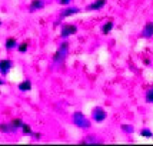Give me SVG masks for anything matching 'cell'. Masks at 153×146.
<instances>
[{"label": "cell", "mask_w": 153, "mask_h": 146, "mask_svg": "<svg viewBox=\"0 0 153 146\" xmlns=\"http://www.w3.org/2000/svg\"><path fill=\"white\" fill-rule=\"evenodd\" d=\"M73 123L76 126L82 127V129H87L90 126V122L83 113H74L73 115Z\"/></svg>", "instance_id": "6da1fadb"}, {"label": "cell", "mask_w": 153, "mask_h": 146, "mask_svg": "<svg viewBox=\"0 0 153 146\" xmlns=\"http://www.w3.org/2000/svg\"><path fill=\"white\" fill-rule=\"evenodd\" d=\"M67 50H69V43L65 42V43H62L59 47V50L56 52V54L53 56V62L54 63H59V62H63L65 57H66L67 54Z\"/></svg>", "instance_id": "7a4b0ae2"}, {"label": "cell", "mask_w": 153, "mask_h": 146, "mask_svg": "<svg viewBox=\"0 0 153 146\" xmlns=\"http://www.w3.org/2000/svg\"><path fill=\"white\" fill-rule=\"evenodd\" d=\"M13 67V62L9 59H1L0 60V73L3 76H6L7 73L10 72V69Z\"/></svg>", "instance_id": "3957f363"}, {"label": "cell", "mask_w": 153, "mask_h": 146, "mask_svg": "<svg viewBox=\"0 0 153 146\" xmlns=\"http://www.w3.org/2000/svg\"><path fill=\"white\" fill-rule=\"evenodd\" d=\"M106 110H105V109H103V107H94L93 109V119L96 120V122H103V120L106 119Z\"/></svg>", "instance_id": "277c9868"}, {"label": "cell", "mask_w": 153, "mask_h": 146, "mask_svg": "<svg viewBox=\"0 0 153 146\" xmlns=\"http://www.w3.org/2000/svg\"><path fill=\"white\" fill-rule=\"evenodd\" d=\"M76 30H77V27L74 26V25H66V26L62 27L60 36H62V37H69V36H72V34L76 33Z\"/></svg>", "instance_id": "5b68a950"}, {"label": "cell", "mask_w": 153, "mask_h": 146, "mask_svg": "<svg viewBox=\"0 0 153 146\" xmlns=\"http://www.w3.org/2000/svg\"><path fill=\"white\" fill-rule=\"evenodd\" d=\"M142 36H143V37H146V39H149V37H152L153 36V23L152 22H150V23H147L146 26L143 27Z\"/></svg>", "instance_id": "8992f818"}, {"label": "cell", "mask_w": 153, "mask_h": 146, "mask_svg": "<svg viewBox=\"0 0 153 146\" xmlns=\"http://www.w3.org/2000/svg\"><path fill=\"white\" fill-rule=\"evenodd\" d=\"M105 4H106V0H96L94 3L87 6V10H99V9H102Z\"/></svg>", "instance_id": "52a82bcc"}, {"label": "cell", "mask_w": 153, "mask_h": 146, "mask_svg": "<svg viewBox=\"0 0 153 146\" xmlns=\"http://www.w3.org/2000/svg\"><path fill=\"white\" fill-rule=\"evenodd\" d=\"M45 7V1L43 0H33L32 3H30V10L34 12V10H40V9H43Z\"/></svg>", "instance_id": "ba28073f"}, {"label": "cell", "mask_w": 153, "mask_h": 146, "mask_svg": "<svg viewBox=\"0 0 153 146\" xmlns=\"http://www.w3.org/2000/svg\"><path fill=\"white\" fill-rule=\"evenodd\" d=\"M17 87H19V90H22V92H29L32 89V82L30 80H25V82L19 83Z\"/></svg>", "instance_id": "9c48e42d"}, {"label": "cell", "mask_w": 153, "mask_h": 146, "mask_svg": "<svg viewBox=\"0 0 153 146\" xmlns=\"http://www.w3.org/2000/svg\"><path fill=\"white\" fill-rule=\"evenodd\" d=\"M16 46H17V42H16V39H14V37H9V39L6 40V43H4V47H6L7 50L14 49Z\"/></svg>", "instance_id": "30bf717a"}, {"label": "cell", "mask_w": 153, "mask_h": 146, "mask_svg": "<svg viewBox=\"0 0 153 146\" xmlns=\"http://www.w3.org/2000/svg\"><path fill=\"white\" fill-rule=\"evenodd\" d=\"M79 12V9H65L62 12V17H66V16H72V14H76Z\"/></svg>", "instance_id": "8fae6325"}, {"label": "cell", "mask_w": 153, "mask_h": 146, "mask_svg": "<svg viewBox=\"0 0 153 146\" xmlns=\"http://www.w3.org/2000/svg\"><path fill=\"white\" fill-rule=\"evenodd\" d=\"M0 130H1V132H14V130H16V127L13 126V125H12V123H10V125H0Z\"/></svg>", "instance_id": "7c38bea8"}, {"label": "cell", "mask_w": 153, "mask_h": 146, "mask_svg": "<svg viewBox=\"0 0 153 146\" xmlns=\"http://www.w3.org/2000/svg\"><path fill=\"white\" fill-rule=\"evenodd\" d=\"M113 29V22H107V23H105V26H103V33L107 34V33H110V30Z\"/></svg>", "instance_id": "4fadbf2b"}, {"label": "cell", "mask_w": 153, "mask_h": 146, "mask_svg": "<svg viewBox=\"0 0 153 146\" xmlns=\"http://www.w3.org/2000/svg\"><path fill=\"white\" fill-rule=\"evenodd\" d=\"M20 129H22V132L25 133V135H33V132H32V127L29 126V125H26V123H23Z\"/></svg>", "instance_id": "5bb4252c"}, {"label": "cell", "mask_w": 153, "mask_h": 146, "mask_svg": "<svg viewBox=\"0 0 153 146\" xmlns=\"http://www.w3.org/2000/svg\"><path fill=\"white\" fill-rule=\"evenodd\" d=\"M27 47H29L27 42H23L22 45H19V46H17V49H19L20 53H26V52H27Z\"/></svg>", "instance_id": "9a60e30c"}, {"label": "cell", "mask_w": 153, "mask_h": 146, "mask_svg": "<svg viewBox=\"0 0 153 146\" xmlns=\"http://www.w3.org/2000/svg\"><path fill=\"white\" fill-rule=\"evenodd\" d=\"M10 123H12L16 129H19V127H22V125H23V120H22V119H13Z\"/></svg>", "instance_id": "2e32d148"}, {"label": "cell", "mask_w": 153, "mask_h": 146, "mask_svg": "<svg viewBox=\"0 0 153 146\" xmlns=\"http://www.w3.org/2000/svg\"><path fill=\"white\" fill-rule=\"evenodd\" d=\"M99 142L100 140L93 138V136H89V138H86V139L83 140V143H99Z\"/></svg>", "instance_id": "e0dca14e"}, {"label": "cell", "mask_w": 153, "mask_h": 146, "mask_svg": "<svg viewBox=\"0 0 153 146\" xmlns=\"http://www.w3.org/2000/svg\"><path fill=\"white\" fill-rule=\"evenodd\" d=\"M146 100L150 102V103H153V89H150V90L146 93Z\"/></svg>", "instance_id": "ac0fdd59"}, {"label": "cell", "mask_w": 153, "mask_h": 146, "mask_svg": "<svg viewBox=\"0 0 153 146\" xmlns=\"http://www.w3.org/2000/svg\"><path fill=\"white\" fill-rule=\"evenodd\" d=\"M142 136H147V138H152V132L149 129H143L142 130Z\"/></svg>", "instance_id": "d6986e66"}, {"label": "cell", "mask_w": 153, "mask_h": 146, "mask_svg": "<svg viewBox=\"0 0 153 146\" xmlns=\"http://www.w3.org/2000/svg\"><path fill=\"white\" fill-rule=\"evenodd\" d=\"M122 129H123L125 132H129V133H132V130H133V127H132V126H126V125H123V126H122Z\"/></svg>", "instance_id": "ffe728a7"}, {"label": "cell", "mask_w": 153, "mask_h": 146, "mask_svg": "<svg viewBox=\"0 0 153 146\" xmlns=\"http://www.w3.org/2000/svg\"><path fill=\"white\" fill-rule=\"evenodd\" d=\"M60 4H63V6H67L69 3H70V0H59Z\"/></svg>", "instance_id": "44dd1931"}, {"label": "cell", "mask_w": 153, "mask_h": 146, "mask_svg": "<svg viewBox=\"0 0 153 146\" xmlns=\"http://www.w3.org/2000/svg\"><path fill=\"white\" fill-rule=\"evenodd\" d=\"M34 138H36V139H40V133L36 132V133H34Z\"/></svg>", "instance_id": "7402d4cb"}, {"label": "cell", "mask_w": 153, "mask_h": 146, "mask_svg": "<svg viewBox=\"0 0 153 146\" xmlns=\"http://www.w3.org/2000/svg\"><path fill=\"white\" fill-rule=\"evenodd\" d=\"M1 85H4V82H3V80L0 79V86H1Z\"/></svg>", "instance_id": "603a6c76"}, {"label": "cell", "mask_w": 153, "mask_h": 146, "mask_svg": "<svg viewBox=\"0 0 153 146\" xmlns=\"http://www.w3.org/2000/svg\"><path fill=\"white\" fill-rule=\"evenodd\" d=\"M0 26H1V22H0Z\"/></svg>", "instance_id": "cb8c5ba5"}]
</instances>
